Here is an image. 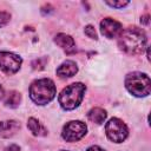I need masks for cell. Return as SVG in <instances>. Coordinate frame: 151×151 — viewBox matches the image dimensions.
Masks as SVG:
<instances>
[{
	"label": "cell",
	"mask_w": 151,
	"mask_h": 151,
	"mask_svg": "<svg viewBox=\"0 0 151 151\" xmlns=\"http://www.w3.org/2000/svg\"><path fill=\"white\" fill-rule=\"evenodd\" d=\"M118 37H119L118 45L120 50L127 54L131 55L140 54L146 48V42H147L146 34L142 28L137 26H132L123 29Z\"/></svg>",
	"instance_id": "1"
},
{
	"label": "cell",
	"mask_w": 151,
	"mask_h": 151,
	"mask_svg": "<svg viewBox=\"0 0 151 151\" xmlns=\"http://www.w3.org/2000/svg\"><path fill=\"white\" fill-rule=\"evenodd\" d=\"M55 96V85L48 78L34 80L29 86V97L38 105L50 103Z\"/></svg>",
	"instance_id": "2"
},
{
	"label": "cell",
	"mask_w": 151,
	"mask_h": 151,
	"mask_svg": "<svg viewBox=\"0 0 151 151\" xmlns=\"http://www.w3.org/2000/svg\"><path fill=\"white\" fill-rule=\"evenodd\" d=\"M86 91V86L81 83H73L66 86L59 94L58 101L64 110H73L79 106L81 103L84 94Z\"/></svg>",
	"instance_id": "3"
},
{
	"label": "cell",
	"mask_w": 151,
	"mask_h": 151,
	"mask_svg": "<svg viewBox=\"0 0 151 151\" xmlns=\"http://www.w3.org/2000/svg\"><path fill=\"white\" fill-rule=\"evenodd\" d=\"M125 87L136 97H146L151 91V81L147 74L142 72H132L125 78Z\"/></svg>",
	"instance_id": "4"
},
{
	"label": "cell",
	"mask_w": 151,
	"mask_h": 151,
	"mask_svg": "<svg viewBox=\"0 0 151 151\" xmlns=\"http://www.w3.org/2000/svg\"><path fill=\"white\" fill-rule=\"evenodd\" d=\"M105 132H106L107 138L114 143L124 142L129 134L127 126L125 125V123H123V120H120L118 118H111L106 123Z\"/></svg>",
	"instance_id": "5"
},
{
	"label": "cell",
	"mask_w": 151,
	"mask_h": 151,
	"mask_svg": "<svg viewBox=\"0 0 151 151\" xmlns=\"http://www.w3.org/2000/svg\"><path fill=\"white\" fill-rule=\"evenodd\" d=\"M87 131V126L85 123L80 120H72L66 123V125L63 127L61 137L66 142H77L81 139Z\"/></svg>",
	"instance_id": "6"
},
{
	"label": "cell",
	"mask_w": 151,
	"mask_h": 151,
	"mask_svg": "<svg viewBox=\"0 0 151 151\" xmlns=\"http://www.w3.org/2000/svg\"><path fill=\"white\" fill-rule=\"evenodd\" d=\"M22 59L11 52H0V70L6 74H13L19 71Z\"/></svg>",
	"instance_id": "7"
},
{
	"label": "cell",
	"mask_w": 151,
	"mask_h": 151,
	"mask_svg": "<svg viewBox=\"0 0 151 151\" xmlns=\"http://www.w3.org/2000/svg\"><path fill=\"white\" fill-rule=\"evenodd\" d=\"M100 31L106 38L112 39V38L118 37L122 33L123 27L119 21H117L112 18H105L100 22Z\"/></svg>",
	"instance_id": "8"
},
{
	"label": "cell",
	"mask_w": 151,
	"mask_h": 151,
	"mask_svg": "<svg viewBox=\"0 0 151 151\" xmlns=\"http://www.w3.org/2000/svg\"><path fill=\"white\" fill-rule=\"evenodd\" d=\"M20 129V123L17 120H5L0 122V137L8 138L15 134Z\"/></svg>",
	"instance_id": "9"
},
{
	"label": "cell",
	"mask_w": 151,
	"mask_h": 151,
	"mask_svg": "<svg viewBox=\"0 0 151 151\" xmlns=\"http://www.w3.org/2000/svg\"><path fill=\"white\" fill-rule=\"evenodd\" d=\"M78 72V66L72 60L64 61L58 68H57V76L60 78H70L73 77Z\"/></svg>",
	"instance_id": "10"
},
{
	"label": "cell",
	"mask_w": 151,
	"mask_h": 151,
	"mask_svg": "<svg viewBox=\"0 0 151 151\" xmlns=\"http://www.w3.org/2000/svg\"><path fill=\"white\" fill-rule=\"evenodd\" d=\"M54 42L59 47H61L63 50H65L67 52H72L76 48V42H74L73 38L71 35H68V34H65V33L57 34L55 38H54Z\"/></svg>",
	"instance_id": "11"
},
{
	"label": "cell",
	"mask_w": 151,
	"mask_h": 151,
	"mask_svg": "<svg viewBox=\"0 0 151 151\" xmlns=\"http://www.w3.org/2000/svg\"><path fill=\"white\" fill-rule=\"evenodd\" d=\"M106 116H107L106 111L100 107H93L87 113L88 120H91L92 123H96V124H103L106 119Z\"/></svg>",
	"instance_id": "12"
},
{
	"label": "cell",
	"mask_w": 151,
	"mask_h": 151,
	"mask_svg": "<svg viewBox=\"0 0 151 151\" xmlns=\"http://www.w3.org/2000/svg\"><path fill=\"white\" fill-rule=\"evenodd\" d=\"M27 127L29 129V131L34 134V136H46L47 134V130L39 123V120H37L35 118H29L27 122Z\"/></svg>",
	"instance_id": "13"
},
{
	"label": "cell",
	"mask_w": 151,
	"mask_h": 151,
	"mask_svg": "<svg viewBox=\"0 0 151 151\" xmlns=\"http://www.w3.org/2000/svg\"><path fill=\"white\" fill-rule=\"evenodd\" d=\"M20 100H21V94L19 92H17V91H11L6 96L5 104H6V106H9V107L14 109V107H18L19 106Z\"/></svg>",
	"instance_id": "14"
},
{
	"label": "cell",
	"mask_w": 151,
	"mask_h": 151,
	"mask_svg": "<svg viewBox=\"0 0 151 151\" xmlns=\"http://www.w3.org/2000/svg\"><path fill=\"white\" fill-rule=\"evenodd\" d=\"M47 59L46 58H38L35 59L33 63H32V67L34 70H42L45 67V64H46Z\"/></svg>",
	"instance_id": "15"
},
{
	"label": "cell",
	"mask_w": 151,
	"mask_h": 151,
	"mask_svg": "<svg viewBox=\"0 0 151 151\" xmlns=\"http://www.w3.org/2000/svg\"><path fill=\"white\" fill-rule=\"evenodd\" d=\"M85 34H86L88 38H91V39H98L97 33H96V29H94V27H93L92 25H87V26L85 27Z\"/></svg>",
	"instance_id": "16"
},
{
	"label": "cell",
	"mask_w": 151,
	"mask_h": 151,
	"mask_svg": "<svg viewBox=\"0 0 151 151\" xmlns=\"http://www.w3.org/2000/svg\"><path fill=\"white\" fill-rule=\"evenodd\" d=\"M9 19H11L9 13H7L5 11H0V27L5 26L9 21Z\"/></svg>",
	"instance_id": "17"
},
{
	"label": "cell",
	"mask_w": 151,
	"mask_h": 151,
	"mask_svg": "<svg viewBox=\"0 0 151 151\" xmlns=\"http://www.w3.org/2000/svg\"><path fill=\"white\" fill-rule=\"evenodd\" d=\"M106 4L114 8H123L126 5H129V1H106Z\"/></svg>",
	"instance_id": "18"
},
{
	"label": "cell",
	"mask_w": 151,
	"mask_h": 151,
	"mask_svg": "<svg viewBox=\"0 0 151 151\" xmlns=\"http://www.w3.org/2000/svg\"><path fill=\"white\" fill-rule=\"evenodd\" d=\"M4 151H20V147L18 145H15V144H12V145L5 147Z\"/></svg>",
	"instance_id": "19"
},
{
	"label": "cell",
	"mask_w": 151,
	"mask_h": 151,
	"mask_svg": "<svg viewBox=\"0 0 151 151\" xmlns=\"http://www.w3.org/2000/svg\"><path fill=\"white\" fill-rule=\"evenodd\" d=\"M86 151H104L101 147H99V146H97V145H93V146H90Z\"/></svg>",
	"instance_id": "20"
},
{
	"label": "cell",
	"mask_w": 151,
	"mask_h": 151,
	"mask_svg": "<svg viewBox=\"0 0 151 151\" xmlns=\"http://www.w3.org/2000/svg\"><path fill=\"white\" fill-rule=\"evenodd\" d=\"M140 22H143V24H145V25H147V24H149V15L146 14V15H144V17H142V18H140Z\"/></svg>",
	"instance_id": "21"
},
{
	"label": "cell",
	"mask_w": 151,
	"mask_h": 151,
	"mask_svg": "<svg viewBox=\"0 0 151 151\" xmlns=\"http://www.w3.org/2000/svg\"><path fill=\"white\" fill-rule=\"evenodd\" d=\"M4 97V88L1 87V85H0V99Z\"/></svg>",
	"instance_id": "22"
},
{
	"label": "cell",
	"mask_w": 151,
	"mask_h": 151,
	"mask_svg": "<svg viewBox=\"0 0 151 151\" xmlns=\"http://www.w3.org/2000/svg\"><path fill=\"white\" fill-rule=\"evenodd\" d=\"M61 151H66V150H61Z\"/></svg>",
	"instance_id": "23"
}]
</instances>
